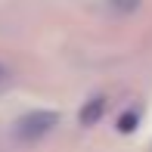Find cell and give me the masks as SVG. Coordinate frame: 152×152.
Listing matches in <instances>:
<instances>
[{
  "label": "cell",
  "mask_w": 152,
  "mask_h": 152,
  "mask_svg": "<svg viewBox=\"0 0 152 152\" xmlns=\"http://www.w3.org/2000/svg\"><path fill=\"white\" fill-rule=\"evenodd\" d=\"M56 121H59L56 112H28L16 127H19V137H22V140H34V137H44L47 130H53Z\"/></svg>",
  "instance_id": "6da1fadb"
},
{
  "label": "cell",
  "mask_w": 152,
  "mask_h": 152,
  "mask_svg": "<svg viewBox=\"0 0 152 152\" xmlns=\"http://www.w3.org/2000/svg\"><path fill=\"white\" fill-rule=\"evenodd\" d=\"M102 106H106L102 99H90L84 109H81V124H93V121L102 115Z\"/></svg>",
  "instance_id": "7a4b0ae2"
},
{
  "label": "cell",
  "mask_w": 152,
  "mask_h": 152,
  "mask_svg": "<svg viewBox=\"0 0 152 152\" xmlns=\"http://www.w3.org/2000/svg\"><path fill=\"white\" fill-rule=\"evenodd\" d=\"M134 124H137V115H134V112H127V115L121 118V130L127 134V130H134Z\"/></svg>",
  "instance_id": "3957f363"
},
{
  "label": "cell",
  "mask_w": 152,
  "mask_h": 152,
  "mask_svg": "<svg viewBox=\"0 0 152 152\" xmlns=\"http://www.w3.org/2000/svg\"><path fill=\"white\" fill-rule=\"evenodd\" d=\"M0 78H3V65H0Z\"/></svg>",
  "instance_id": "277c9868"
}]
</instances>
